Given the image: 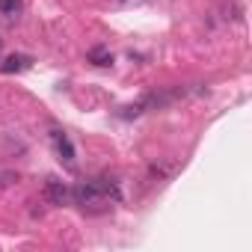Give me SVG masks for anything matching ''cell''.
<instances>
[{
	"label": "cell",
	"mask_w": 252,
	"mask_h": 252,
	"mask_svg": "<svg viewBox=\"0 0 252 252\" xmlns=\"http://www.w3.org/2000/svg\"><path fill=\"white\" fill-rule=\"evenodd\" d=\"M71 199L80 208H98L107 205L110 199H119V190L107 181H80L77 187H71Z\"/></svg>",
	"instance_id": "cell-1"
},
{
	"label": "cell",
	"mask_w": 252,
	"mask_h": 252,
	"mask_svg": "<svg viewBox=\"0 0 252 252\" xmlns=\"http://www.w3.org/2000/svg\"><path fill=\"white\" fill-rule=\"evenodd\" d=\"M42 196H45L48 205H65V202L71 199V190H68V184H63L60 178H48Z\"/></svg>",
	"instance_id": "cell-2"
},
{
	"label": "cell",
	"mask_w": 252,
	"mask_h": 252,
	"mask_svg": "<svg viewBox=\"0 0 252 252\" xmlns=\"http://www.w3.org/2000/svg\"><path fill=\"white\" fill-rule=\"evenodd\" d=\"M51 140H54V149H57L60 160H63L65 166H74V146H71V140H68L63 131H54Z\"/></svg>",
	"instance_id": "cell-3"
},
{
	"label": "cell",
	"mask_w": 252,
	"mask_h": 252,
	"mask_svg": "<svg viewBox=\"0 0 252 252\" xmlns=\"http://www.w3.org/2000/svg\"><path fill=\"white\" fill-rule=\"evenodd\" d=\"M30 57L27 54H9L3 63H0V71L3 74H12V71H24V68H30Z\"/></svg>",
	"instance_id": "cell-4"
},
{
	"label": "cell",
	"mask_w": 252,
	"mask_h": 252,
	"mask_svg": "<svg viewBox=\"0 0 252 252\" xmlns=\"http://www.w3.org/2000/svg\"><path fill=\"white\" fill-rule=\"evenodd\" d=\"M21 9H24V3H21V0H0V15H9V18H15V15H21Z\"/></svg>",
	"instance_id": "cell-5"
},
{
	"label": "cell",
	"mask_w": 252,
	"mask_h": 252,
	"mask_svg": "<svg viewBox=\"0 0 252 252\" xmlns=\"http://www.w3.org/2000/svg\"><path fill=\"white\" fill-rule=\"evenodd\" d=\"M89 60H92L95 65H110V63H113V54H107L104 48H92V51H89Z\"/></svg>",
	"instance_id": "cell-6"
},
{
	"label": "cell",
	"mask_w": 252,
	"mask_h": 252,
	"mask_svg": "<svg viewBox=\"0 0 252 252\" xmlns=\"http://www.w3.org/2000/svg\"><path fill=\"white\" fill-rule=\"evenodd\" d=\"M0 54H3V39H0Z\"/></svg>",
	"instance_id": "cell-7"
}]
</instances>
